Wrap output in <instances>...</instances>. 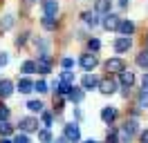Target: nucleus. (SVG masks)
Segmentation results:
<instances>
[{
  "label": "nucleus",
  "mask_w": 148,
  "mask_h": 143,
  "mask_svg": "<svg viewBox=\"0 0 148 143\" xmlns=\"http://www.w3.org/2000/svg\"><path fill=\"white\" fill-rule=\"evenodd\" d=\"M79 65H81V67H83L85 72H92L94 67L99 65V58H97L94 54H83V56L79 58Z\"/></svg>",
  "instance_id": "1"
},
{
  "label": "nucleus",
  "mask_w": 148,
  "mask_h": 143,
  "mask_svg": "<svg viewBox=\"0 0 148 143\" xmlns=\"http://www.w3.org/2000/svg\"><path fill=\"white\" fill-rule=\"evenodd\" d=\"M132 47V38L130 36H119L117 40H114V52L117 54H126Z\"/></svg>",
  "instance_id": "2"
},
{
  "label": "nucleus",
  "mask_w": 148,
  "mask_h": 143,
  "mask_svg": "<svg viewBox=\"0 0 148 143\" xmlns=\"http://www.w3.org/2000/svg\"><path fill=\"white\" fill-rule=\"evenodd\" d=\"M36 72H40V74L52 72V58H49V54H40V58L36 63Z\"/></svg>",
  "instance_id": "3"
},
{
  "label": "nucleus",
  "mask_w": 148,
  "mask_h": 143,
  "mask_svg": "<svg viewBox=\"0 0 148 143\" xmlns=\"http://www.w3.org/2000/svg\"><path fill=\"white\" fill-rule=\"evenodd\" d=\"M106 69L112 72V74H121V72L126 69V63L121 61V58H110V61H106Z\"/></svg>",
  "instance_id": "4"
},
{
  "label": "nucleus",
  "mask_w": 148,
  "mask_h": 143,
  "mask_svg": "<svg viewBox=\"0 0 148 143\" xmlns=\"http://www.w3.org/2000/svg\"><path fill=\"white\" fill-rule=\"evenodd\" d=\"M20 130L27 134V132H34V130H38V121L34 118V116H25V118H20Z\"/></svg>",
  "instance_id": "5"
},
{
  "label": "nucleus",
  "mask_w": 148,
  "mask_h": 143,
  "mask_svg": "<svg viewBox=\"0 0 148 143\" xmlns=\"http://www.w3.org/2000/svg\"><path fill=\"white\" fill-rule=\"evenodd\" d=\"M103 27L108 29V31H112V29H119V22H121V18L117 16V14H106V18L101 20Z\"/></svg>",
  "instance_id": "6"
},
{
  "label": "nucleus",
  "mask_w": 148,
  "mask_h": 143,
  "mask_svg": "<svg viewBox=\"0 0 148 143\" xmlns=\"http://www.w3.org/2000/svg\"><path fill=\"white\" fill-rule=\"evenodd\" d=\"M43 14L49 16V18H54L56 14H58V2H56V0H45V2H43Z\"/></svg>",
  "instance_id": "7"
},
{
  "label": "nucleus",
  "mask_w": 148,
  "mask_h": 143,
  "mask_svg": "<svg viewBox=\"0 0 148 143\" xmlns=\"http://www.w3.org/2000/svg\"><path fill=\"white\" fill-rule=\"evenodd\" d=\"M99 89L103 94H114L117 92V83L112 78H103V80H99Z\"/></svg>",
  "instance_id": "8"
},
{
  "label": "nucleus",
  "mask_w": 148,
  "mask_h": 143,
  "mask_svg": "<svg viewBox=\"0 0 148 143\" xmlns=\"http://www.w3.org/2000/svg\"><path fill=\"white\" fill-rule=\"evenodd\" d=\"M65 136H67L70 141H79V139H81V130H79V125L67 123V125H65Z\"/></svg>",
  "instance_id": "9"
},
{
  "label": "nucleus",
  "mask_w": 148,
  "mask_h": 143,
  "mask_svg": "<svg viewBox=\"0 0 148 143\" xmlns=\"http://www.w3.org/2000/svg\"><path fill=\"white\" fill-rule=\"evenodd\" d=\"M18 92H20V94H29V92H34V80H29L27 76L18 78Z\"/></svg>",
  "instance_id": "10"
},
{
  "label": "nucleus",
  "mask_w": 148,
  "mask_h": 143,
  "mask_svg": "<svg viewBox=\"0 0 148 143\" xmlns=\"http://www.w3.org/2000/svg\"><path fill=\"white\" fill-rule=\"evenodd\" d=\"M81 85H83V89H94V87H99V78L94 74H85L81 78Z\"/></svg>",
  "instance_id": "11"
},
{
  "label": "nucleus",
  "mask_w": 148,
  "mask_h": 143,
  "mask_svg": "<svg viewBox=\"0 0 148 143\" xmlns=\"http://www.w3.org/2000/svg\"><path fill=\"white\" fill-rule=\"evenodd\" d=\"M101 118H103V123H112V121L117 118V107H112V105L103 107L101 110Z\"/></svg>",
  "instance_id": "12"
},
{
  "label": "nucleus",
  "mask_w": 148,
  "mask_h": 143,
  "mask_svg": "<svg viewBox=\"0 0 148 143\" xmlns=\"http://www.w3.org/2000/svg\"><path fill=\"white\" fill-rule=\"evenodd\" d=\"M11 94H14V83H11V80H0V96L2 98H9Z\"/></svg>",
  "instance_id": "13"
},
{
  "label": "nucleus",
  "mask_w": 148,
  "mask_h": 143,
  "mask_svg": "<svg viewBox=\"0 0 148 143\" xmlns=\"http://www.w3.org/2000/svg\"><path fill=\"white\" fill-rule=\"evenodd\" d=\"M112 9V0H97L94 2V11L97 14H110Z\"/></svg>",
  "instance_id": "14"
},
{
  "label": "nucleus",
  "mask_w": 148,
  "mask_h": 143,
  "mask_svg": "<svg viewBox=\"0 0 148 143\" xmlns=\"http://www.w3.org/2000/svg\"><path fill=\"white\" fill-rule=\"evenodd\" d=\"M119 31H121V36H132L135 34V22H132V20H121Z\"/></svg>",
  "instance_id": "15"
},
{
  "label": "nucleus",
  "mask_w": 148,
  "mask_h": 143,
  "mask_svg": "<svg viewBox=\"0 0 148 143\" xmlns=\"http://www.w3.org/2000/svg\"><path fill=\"white\" fill-rule=\"evenodd\" d=\"M119 80H121V85H123V87H128V89H130V87H132V83H135V74L123 69V72L119 74Z\"/></svg>",
  "instance_id": "16"
},
{
  "label": "nucleus",
  "mask_w": 148,
  "mask_h": 143,
  "mask_svg": "<svg viewBox=\"0 0 148 143\" xmlns=\"http://www.w3.org/2000/svg\"><path fill=\"white\" fill-rule=\"evenodd\" d=\"M83 22L88 27H97V25H99V16H97V11H94V14H92V11H85V14H83Z\"/></svg>",
  "instance_id": "17"
},
{
  "label": "nucleus",
  "mask_w": 148,
  "mask_h": 143,
  "mask_svg": "<svg viewBox=\"0 0 148 143\" xmlns=\"http://www.w3.org/2000/svg\"><path fill=\"white\" fill-rule=\"evenodd\" d=\"M14 22H16L14 14H7V16H2V20H0V29H2V31H7V29L14 27Z\"/></svg>",
  "instance_id": "18"
},
{
  "label": "nucleus",
  "mask_w": 148,
  "mask_h": 143,
  "mask_svg": "<svg viewBox=\"0 0 148 143\" xmlns=\"http://www.w3.org/2000/svg\"><path fill=\"white\" fill-rule=\"evenodd\" d=\"M67 96H70V101H72V103H81L85 94H83V89H74V87H72V92H70Z\"/></svg>",
  "instance_id": "19"
},
{
  "label": "nucleus",
  "mask_w": 148,
  "mask_h": 143,
  "mask_svg": "<svg viewBox=\"0 0 148 143\" xmlns=\"http://www.w3.org/2000/svg\"><path fill=\"white\" fill-rule=\"evenodd\" d=\"M43 107H45V105H43L40 101H29V103H27V110H29V112H34V114H36V112L40 114V112H43Z\"/></svg>",
  "instance_id": "20"
},
{
  "label": "nucleus",
  "mask_w": 148,
  "mask_h": 143,
  "mask_svg": "<svg viewBox=\"0 0 148 143\" xmlns=\"http://www.w3.org/2000/svg\"><path fill=\"white\" fill-rule=\"evenodd\" d=\"M11 132H14V127H11L7 121H2V123H0V136H2V139H7Z\"/></svg>",
  "instance_id": "21"
},
{
  "label": "nucleus",
  "mask_w": 148,
  "mask_h": 143,
  "mask_svg": "<svg viewBox=\"0 0 148 143\" xmlns=\"http://www.w3.org/2000/svg\"><path fill=\"white\" fill-rule=\"evenodd\" d=\"M20 72H23V74L36 72V63H34V61H25V63H23V67H20Z\"/></svg>",
  "instance_id": "22"
},
{
  "label": "nucleus",
  "mask_w": 148,
  "mask_h": 143,
  "mask_svg": "<svg viewBox=\"0 0 148 143\" xmlns=\"http://www.w3.org/2000/svg\"><path fill=\"white\" fill-rule=\"evenodd\" d=\"M38 141L40 143H52V132H49V130H40V132H38Z\"/></svg>",
  "instance_id": "23"
},
{
  "label": "nucleus",
  "mask_w": 148,
  "mask_h": 143,
  "mask_svg": "<svg viewBox=\"0 0 148 143\" xmlns=\"http://www.w3.org/2000/svg\"><path fill=\"white\" fill-rule=\"evenodd\" d=\"M137 65L139 67H148V49H144L141 54H137Z\"/></svg>",
  "instance_id": "24"
},
{
  "label": "nucleus",
  "mask_w": 148,
  "mask_h": 143,
  "mask_svg": "<svg viewBox=\"0 0 148 143\" xmlns=\"http://www.w3.org/2000/svg\"><path fill=\"white\" fill-rule=\"evenodd\" d=\"M43 27H45L47 31H52V29H56V20L49 16H43Z\"/></svg>",
  "instance_id": "25"
},
{
  "label": "nucleus",
  "mask_w": 148,
  "mask_h": 143,
  "mask_svg": "<svg viewBox=\"0 0 148 143\" xmlns=\"http://www.w3.org/2000/svg\"><path fill=\"white\" fill-rule=\"evenodd\" d=\"M56 87H58L56 92H58V94H63V96H65V94H70V92H72V85H70V83H63V80H61V83H58Z\"/></svg>",
  "instance_id": "26"
},
{
  "label": "nucleus",
  "mask_w": 148,
  "mask_h": 143,
  "mask_svg": "<svg viewBox=\"0 0 148 143\" xmlns=\"http://www.w3.org/2000/svg\"><path fill=\"white\" fill-rule=\"evenodd\" d=\"M137 105H139V107H148V89H141V94H139Z\"/></svg>",
  "instance_id": "27"
},
{
  "label": "nucleus",
  "mask_w": 148,
  "mask_h": 143,
  "mask_svg": "<svg viewBox=\"0 0 148 143\" xmlns=\"http://www.w3.org/2000/svg\"><path fill=\"white\" fill-rule=\"evenodd\" d=\"M135 130H137V121H126V125H123V132L132 136V132H135Z\"/></svg>",
  "instance_id": "28"
},
{
  "label": "nucleus",
  "mask_w": 148,
  "mask_h": 143,
  "mask_svg": "<svg viewBox=\"0 0 148 143\" xmlns=\"http://www.w3.org/2000/svg\"><path fill=\"white\" fill-rule=\"evenodd\" d=\"M34 89H36L38 94H45V92H49V89H47V83H45V80H38V83H34Z\"/></svg>",
  "instance_id": "29"
},
{
  "label": "nucleus",
  "mask_w": 148,
  "mask_h": 143,
  "mask_svg": "<svg viewBox=\"0 0 148 143\" xmlns=\"http://www.w3.org/2000/svg\"><path fill=\"white\" fill-rule=\"evenodd\" d=\"M14 143H32L29 141V136L25 132H20V134H16V136H14Z\"/></svg>",
  "instance_id": "30"
},
{
  "label": "nucleus",
  "mask_w": 148,
  "mask_h": 143,
  "mask_svg": "<svg viewBox=\"0 0 148 143\" xmlns=\"http://www.w3.org/2000/svg\"><path fill=\"white\" fill-rule=\"evenodd\" d=\"M61 80H63V83H70V85H72L74 74H72V72H63V74H61Z\"/></svg>",
  "instance_id": "31"
},
{
  "label": "nucleus",
  "mask_w": 148,
  "mask_h": 143,
  "mask_svg": "<svg viewBox=\"0 0 148 143\" xmlns=\"http://www.w3.org/2000/svg\"><path fill=\"white\" fill-rule=\"evenodd\" d=\"M40 118H43V125H47V127H49V125H52V114H49V112H40Z\"/></svg>",
  "instance_id": "32"
},
{
  "label": "nucleus",
  "mask_w": 148,
  "mask_h": 143,
  "mask_svg": "<svg viewBox=\"0 0 148 143\" xmlns=\"http://www.w3.org/2000/svg\"><path fill=\"white\" fill-rule=\"evenodd\" d=\"M88 47H90V49H92V52H97V49H99V47H101V43H99V40H97V38H92V40H90V43H88Z\"/></svg>",
  "instance_id": "33"
},
{
  "label": "nucleus",
  "mask_w": 148,
  "mask_h": 143,
  "mask_svg": "<svg viewBox=\"0 0 148 143\" xmlns=\"http://www.w3.org/2000/svg\"><path fill=\"white\" fill-rule=\"evenodd\" d=\"M7 118H9V110H7V107H0V123L7 121Z\"/></svg>",
  "instance_id": "34"
},
{
  "label": "nucleus",
  "mask_w": 148,
  "mask_h": 143,
  "mask_svg": "<svg viewBox=\"0 0 148 143\" xmlns=\"http://www.w3.org/2000/svg\"><path fill=\"white\" fill-rule=\"evenodd\" d=\"M25 43H27V34H20L18 38H16V45H18V47H23Z\"/></svg>",
  "instance_id": "35"
},
{
  "label": "nucleus",
  "mask_w": 148,
  "mask_h": 143,
  "mask_svg": "<svg viewBox=\"0 0 148 143\" xmlns=\"http://www.w3.org/2000/svg\"><path fill=\"white\" fill-rule=\"evenodd\" d=\"M61 65H63V69H70V67L74 65V61H72V58H63V61H61Z\"/></svg>",
  "instance_id": "36"
},
{
  "label": "nucleus",
  "mask_w": 148,
  "mask_h": 143,
  "mask_svg": "<svg viewBox=\"0 0 148 143\" xmlns=\"http://www.w3.org/2000/svg\"><path fill=\"white\" fill-rule=\"evenodd\" d=\"M7 63H9V56H7L5 52H0V67H5Z\"/></svg>",
  "instance_id": "37"
},
{
  "label": "nucleus",
  "mask_w": 148,
  "mask_h": 143,
  "mask_svg": "<svg viewBox=\"0 0 148 143\" xmlns=\"http://www.w3.org/2000/svg\"><path fill=\"white\" fill-rule=\"evenodd\" d=\"M108 143H117V134H114V132L108 134Z\"/></svg>",
  "instance_id": "38"
},
{
  "label": "nucleus",
  "mask_w": 148,
  "mask_h": 143,
  "mask_svg": "<svg viewBox=\"0 0 148 143\" xmlns=\"http://www.w3.org/2000/svg\"><path fill=\"white\" fill-rule=\"evenodd\" d=\"M139 141H141V143H148V130H146V132H141V136H139Z\"/></svg>",
  "instance_id": "39"
},
{
  "label": "nucleus",
  "mask_w": 148,
  "mask_h": 143,
  "mask_svg": "<svg viewBox=\"0 0 148 143\" xmlns=\"http://www.w3.org/2000/svg\"><path fill=\"white\" fill-rule=\"evenodd\" d=\"M141 85H144V89H148V74H144V78H141Z\"/></svg>",
  "instance_id": "40"
},
{
  "label": "nucleus",
  "mask_w": 148,
  "mask_h": 143,
  "mask_svg": "<svg viewBox=\"0 0 148 143\" xmlns=\"http://www.w3.org/2000/svg\"><path fill=\"white\" fill-rule=\"evenodd\" d=\"M67 141H70L67 136H61V139H56V143H67Z\"/></svg>",
  "instance_id": "41"
},
{
  "label": "nucleus",
  "mask_w": 148,
  "mask_h": 143,
  "mask_svg": "<svg viewBox=\"0 0 148 143\" xmlns=\"http://www.w3.org/2000/svg\"><path fill=\"white\" fill-rule=\"evenodd\" d=\"M119 7H128V0H119Z\"/></svg>",
  "instance_id": "42"
},
{
  "label": "nucleus",
  "mask_w": 148,
  "mask_h": 143,
  "mask_svg": "<svg viewBox=\"0 0 148 143\" xmlns=\"http://www.w3.org/2000/svg\"><path fill=\"white\" fill-rule=\"evenodd\" d=\"M0 143H14V141H9V139H0Z\"/></svg>",
  "instance_id": "43"
},
{
  "label": "nucleus",
  "mask_w": 148,
  "mask_h": 143,
  "mask_svg": "<svg viewBox=\"0 0 148 143\" xmlns=\"http://www.w3.org/2000/svg\"><path fill=\"white\" fill-rule=\"evenodd\" d=\"M85 143H97V141H94V139H88V141H85Z\"/></svg>",
  "instance_id": "44"
},
{
  "label": "nucleus",
  "mask_w": 148,
  "mask_h": 143,
  "mask_svg": "<svg viewBox=\"0 0 148 143\" xmlns=\"http://www.w3.org/2000/svg\"><path fill=\"white\" fill-rule=\"evenodd\" d=\"M146 47H148V38H146Z\"/></svg>",
  "instance_id": "45"
}]
</instances>
